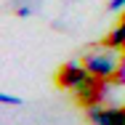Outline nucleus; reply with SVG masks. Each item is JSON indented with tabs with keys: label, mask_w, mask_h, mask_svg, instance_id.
I'll list each match as a JSON object with an SVG mask.
<instances>
[{
	"label": "nucleus",
	"mask_w": 125,
	"mask_h": 125,
	"mask_svg": "<svg viewBox=\"0 0 125 125\" xmlns=\"http://www.w3.org/2000/svg\"><path fill=\"white\" fill-rule=\"evenodd\" d=\"M85 67L88 72L99 80H115L120 75V67H123V56L120 48H112V45H101L96 51H88L85 53Z\"/></svg>",
	"instance_id": "nucleus-1"
},
{
	"label": "nucleus",
	"mask_w": 125,
	"mask_h": 125,
	"mask_svg": "<svg viewBox=\"0 0 125 125\" xmlns=\"http://www.w3.org/2000/svg\"><path fill=\"white\" fill-rule=\"evenodd\" d=\"M109 11H125V0H109Z\"/></svg>",
	"instance_id": "nucleus-5"
},
{
	"label": "nucleus",
	"mask_w": 125,
	"mask_h": 125,
	"mask_svg": "<svg viewBox=\"0 0 125 125\" xmlns=\"http://www.w3.org/2000/svg\"><path fill=\"white\" fill-rule=\"evenodd\" d=\"M91 125H125V106H106V104H91L85 106Z\"/></svg>",
	"instance_id": "nucleus-2"
},
{
	"label": "nucleus",
	"mask_w": 125,
	"mask_h": 125,
	"mask_svg": "<svg viewBox=\"0 0 125 125\" xmlns=\"http://www.w3.org/2000/svg\"><path fill=\"white\" fill-rule=\"evenodd\" d=\"M91 72H88V67L85 64H80V61H67L61 69H59V75H56V83L61 85V88H69V91H75L80 88L83 83H88L91 80Z\"/></svg>",
	"instance_id": "nucleus-3"
},
{
	"label": "nucleus",
	"mask_w": 125,
	"mask_h": 125,
	"mask_svg": "<svg viewBox=\"0 0 125 125\" xmlns=\"http://www.w3.org/2000/svg\"><path fill=\"white\" fill-rule=\"evenodd\" d=\"M0 104H5V106H21V104H24V99L11 96V93H0Z\"/></svg>",
	"instance_id": "nucleus-4"
},
{
	"label": "nucleus",
	"mask_w": 125,
	"mask_h": 125,
	"mask_svg": "<svg viewBox=\"0 0 125 125\" xmlns=\"http://www.w3.org/2000/svg\"><path fill=\"white\" fill-rule=\"evenodd\" d=\"M16 13H19L21 19H27V16L32 13V8H29V5H19V8H16Z\"/></svg>",
	"instance_id": "nucleus-6"
}]
</instances>
